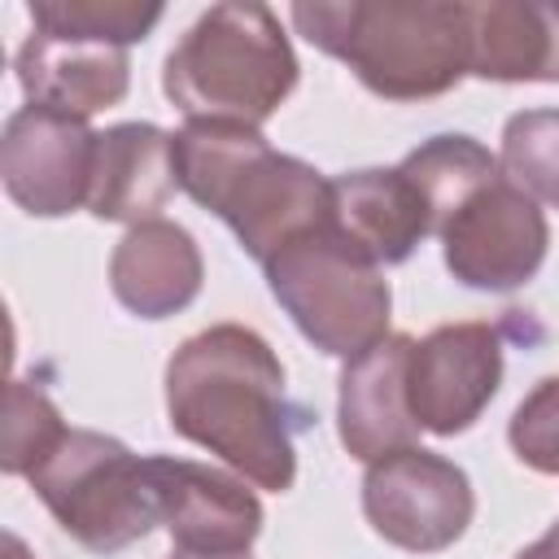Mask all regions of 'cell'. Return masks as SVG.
Returning <instances> with one entry per match:
<instances>
[{
	"label": "cell",
	"mask_w": 559,
	"mask_h": 559,
	"mask_svg": "<svg viewBox=\"0 0 559 559\" xmlns=\"http://www.w3.org/2000/svg\"><path fill=\"white\" fill-rule=\"evenodd\" d=\"M411 349H415L411 336L389 332L384 341H376L371 349H362L358 358H349L341 367L336 432H341V445L362 463L406 450L419 437V424H415L411 397H406Z\"/></svg>",
	"instance_id": "7c38bea8"
},
{
	"label": "cell",
	"mask_w": 559,
	"mask_h": 559,
	"mask_svg": "<svg viewBox=\"0 0 559 559\" xmlns=\"http://www.w3.org/2000/svg\"><path fill=\"white\" fill-rule=\"evenodd\" d=\"M26 480L52 520L92 555H114L162 524L153 459L92 428H70Z\"/></svg>",
	"instance_id": "8992f818"
},
{
	"label": "cell",
	"mask_w": 559,
	"mask_h": 559,
	"mask_svg": "<svg viewBox=\"0 0 559 559\" xmlns=\"http://www.w3.org/2000/svg\"><path fill=\"white\" fill-rule=\"evenodd\" d=\"M507 441L515 459L542 476H559V376L537 380L511 411Z\"/></svg>",
	"instance_id": "7402d4cb"
},
{
	"label": "cell",
	"mask_w": 559,
	"mask_h": 559,
	"mask_svg": "<svg viewBox=\"0 0 559 559\" xmlns=\"http://www.w3.org/2000/svg\"><path fill=\"white\" fill-rule=\"evenodd\" d=\"M166 415L179 437L218 454L258 489H293L297 415L284 397V367L253 328L214 323L188 336L166 362Z\"/></svg>",
	"instance_id": "6da1fadb"
},
{
	"label": "cell",
	"mask_w": 559,
	"mask_h": 559,
	"mask_svg": "<svg viewBox=\"0 0 559 559\" xmlns=\"http://www.w3.org/2000/svg\"><path fill=\"white\" fill-rule=\"evenodd\" d=\"M0 559H31V550H26V542H22L17 533H4V542H0Z\"/></svg>",
	"instance_id": "cb8c5ba5"
},
{
	"label": "cell",
	"mask_w": 559,
	"mask_h": 559,
	"mask_svg": "<svg viewBox=\"0 0 559 559\" xmlns=\"http://www.w3.org/2000/svg\"><path fill=\"white\" fill-rule=\"evenodd\" d=\"M170 559H249V550H236V555H205V550H170Z\"/></svg>",
	"instance_id": "d4e9b609"
},
{
	"label": "cell",
	"mask_w": 559,
	"mask_h": 559,
	"mask_svg": "<svg viewBox=\"0 0 559 559\" xmlns=\"http://www.w3.org/2000/svg\"><path fill=\"white\" fill-rule=\"evenodd\" d=\"M502 384V336L489 323H441L415 341L406 397L419 428L437 437L467 432Z\"/></svg>",
	"instance_id": "30bf717a"
},
{
	"label": "cell",
	"mask_w": 559,
	"mask_h": 559,
	"mask_svg": "<svg viewBox=\"0 0 559 559\" xmlns=\"http://www.w3.org/2000/svg\"><path fill=\"white\" fill-rule=\"evenodd\" d=\"M362 515L389 546L411 555H437L467 533L476 515V493L454 459L406 445L367 463Z\"/></svg>",
	"instance_id": "52a82bcc"
},
{
	"label": "cell",
	"mask_w": 559,
	"mask_h": 559,
	"mask_svg": "<svg viewBox=\"0 0 559 559\" xmlns=\"http://www.w3.org/2000/svg\"><path fill=\"white\" fill-rule=\"evenodd\" d=\"M467 74L489 83H559V4H467Z\"/></svg>",
	"instance_id": "e0dca14e"
},
{
	"label": "cell",
	"mask_w": 559,
	"mask_h": 559,
	"mask_svg": "<svg viewBox=\"0 0 559 559\" xmlns=\"http://www.w3.org/2000/svg\"><path fill=\"white\" fill-rule=\"evenodd\" d=\"M502 175L533 201L559 205V109H524L502 127Z\"/></svg>",
	"instance_id": "ffe728a7"
},
{
	"label": "cell",
	"mask_w": 559,
	"mask_h": 559,
	"mask_svg": "<svg viewBox=\"0 0 559 559\" xmlns=\"http://www.w3.org/2000/svg\"><path fill=\"white\" fill-rule=\"evenodd\" d=\"M175 135L153 122L96 131L87 210L105 223H148L175 192Z\"/></svg>",
	"instance_id": "9a60e30c"
},
{
	"label": "cell",
	"mask_w": 559,
	"mask_h": 559,
	"mask_svg": "<svg viewBox=\"0 0 559 559\" xmlns=\"http://www.w3.org/2000/svg\"><path fill=\"white\" fill-rule=\"evenodd\" d=\"M332 231L349 240L376 266L406 262L424 236H432V218L415 183L402 166H371L332 179Z\"/></svg>",
	"instance_id": "4fadbf2b"
},
{
	"label": "cell",
	"mask_w": 559,
	"mask_h": 559,
	"mask_svg": "<svg viewBox=\"0 0 559 559\" xmlns=\"http://www.w3.org/2000/svg\"><path fill=\"white\" fill-rule=\"evenodd\" d=\"M205 262L188 227L170 218H148L127 227L109 258L114 297L140 319H170L188 310L201 293Z\"/></svg>",
	"instance_id": "2e32d148"
},
{
	"label": "cell",
	"mask_w": 559,
	"mask_h": 559,
	"mask_svg": "<svg viewBox=\"0 0 559 559\" xmlns=\"http://www.w3.org/2000/svg\"><path fill=\"white\" fill-rule=\"evenodd\" d=\"M402 175L424 197L432 231H437L476 188H485L493 175H502V166L472 135H432V140H424L419 148H411L402 157Z\"/></svg>",
	"instance_id": "ac0fdd59"
},
{
	"label": "cell",
	"mask_w": 559,
	"mask_h": 559,
	"mask_svg": "<svg viewBox=\"0 0 559 559\" xmlns=\"http://www.w3.org/2000/svg\"><path fill=\"white\" fill-rule=\"evenodd\" d=\"M445 271L476 293H511L524 288L550 249V227L537 201L515 188L507 175H493L476 188L441 227Z\"/></svg>",
	"instance_id": "ba28073f"
},
{
	"label": "cell",
	"mask_w": 559,
	"mask_h": 559,
	"mask_svg": "<svg viewBox=\"0 0 559 559\" xmlns=\"http://www.w3.org/2000/svg\"><path fill=\"white\" fill-rule=\"evenodd\" d=\"M35 31L61 35V39H87L109 48H131L148 39V31L162 22V4L140 0H31L26 4Z\"/></svg>",
	"instance_id": "d6986e66"
},
{
	"label": "cell",
	"mask_w": 559,
	"mask_h": 559,
	"mask_svg": "<svg viewBox=\"0 0 559 559\" xmlns=\"http://www.w3.org/2000/svg\"><path fill=\"white\" fill-rule=\"evenodd\" d=\"M297 52L266 4H210L170 48L162 92L183 118L262 127L297 87Z\"/></svg>",
	"instance_id": "277c9868"
},
{
	"label": "cell",
	"mask_w": 559,
	"mask_h": 559,
	"mask_svg": "<svg viewBox=\"0 0 559 559\" xmlns=\"http://www.w3.org/2000/svg\"><path fill=\"white\" fill-rule=\"evenodd\" d=\"M262 271L271 297L319 354L349 362L389 336V280L371 258L341 240L332 223L288 240Z\"/></svg>",
	"instance_id": "5b68a950"
},
{
	"label": "cell",
	"mask_w": 559,
	"mask_h": 559,
	"mask_svg": "<svg viewBox=\"0 0 559 559\" xmlns=\"http://www.w3.org/2000/svg\"><path fill=\"white\" fill-rule=\"evenodd\" d=\"M175 183L201 210L218 214L262 266L332 214V179L301 157L275 153L245 122L188 118L175 131Z\"/></svg>",
	"instance_id": "7a4b0ae2"
},
{
	"label": "cell",
	"mask_w": 559,
	"mask_h": 559,
	"mask_svg": "<svg viewBox=\"0 0 559 559\" xmlns=\"http://www.w3.org/2000/svg\"><path fill=\"white\" fill-rule=\"evenodd\" d=\"M66 419L52 406V397L31 384V380H9L4 393V445H0V467L9 476H31L66 437Z\"/></svg>",
	"instance_id": "44dd1931"
},
{
	"label": "cell",
	"mask_w": 559,
	"mask_h": 559,
	"mask_svg": "<svg viewBox=\"0 0 559 559\" xmlns=\"http://www.w3.org/2000/svg\"><path fill=\"white\" fill-rule=\"evenodd\" d=\"M17 83L31 96V105H48L70 118H92L109 105H118L131 87V61L127 48L87 44V39H61L31 31L26 44L13 57Z\"/></svg>",
	"instance_id": "5bb4252c"
},
{
	"label": "cell",
	"mask_w": 559,
	"mask_h": 559,
	"mask_svg": "<svg viewBox=\"0 0 559 559\" xmlns=\"http://www.w3.org/2000/svg\"><path fill=\"white\" fill-rule=\"evenodd\" d=\"M153 472L162 493V524L179 550L236 555L249 550L262 533V502L253 489H245V480L166 454H153Z\"/></svg>",
	"instance_id": "8fae6325"
},
{
	"label": "cell",
	"mask_w": 559,
	"mask_h": 559,
	"mask_svg": "<svg viewBox=\"0 0 559 559\" xmlns=\"http://www.w3.org/2000/svg\"><path fill=\"white\" fill-rule=\"evenodd\" d=\"M515 559H559V520H555V524H550L533 546H524Z\"/></svg>",
	"instance_id": "603a6c76"
},
{
	"label": "cell",
	"mask_w": 559,
	"mask_h": 559,
	"mask_svg": "<svg viewBox=\"0 0 559 559\" xmlns=\"http://www.w3.org/2000/svg\"><path fill=\"white\" fill-rule=\"evenodd\" d=\"M96 131L48 105H22L0 135V179L13 205L35 218H61L87 205Z\"/></svg>",
	"instance_id": "9c48e42d"
},
{
	"label": "cell",
	"mask_w": 559,
	"mask_h": 559,
	"mask_svg": "<svg viewBox=\"0 0 559 559\" xmlns=\"http://www.w3.org/2000/svg\"><path fill=\"white\" fill-rule=\"evenodd\" d=\"M293 26L384 100H428L467 74L463 0H301Z\"/></svg>",
	"instance_id": "3957f363"
}]
</instances>
